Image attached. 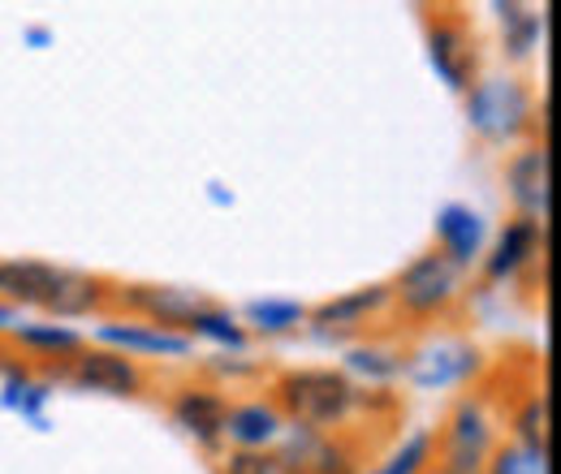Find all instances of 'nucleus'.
Listing matches in <instances>:
<instances>
[{
	"label": "nucleus",
	"instance_id": "nucleus-1",
	"mask_svg": "<svg viewBox=\"0 0 561 474\" xmlns=\"http://www.w3.org/2000/svg\"><path fill=\"white\" fill-rule=\"evenodd\" d=\"M277 397H280V414L294 418L302 431H329L337 427L354 406V384L333 371V367H302V371H289L280 375L277 384Z\"/></svg>",
	"mask_w": 561,
	"mask_h": 474
},
{
	"label": "nucleus",
	"instance_id": "nucleus-2",
	"mask_svg": "<svg viewBox=\"0 0 561 474\" xmlns=\"http://www.w3.org/2000/svg\"><path fill=\"white\" fill-rule=\"evenodd\" d=\"M467 122L492 142L518 138L531 126V91L514 78H484L467 91Z\"/></svg>",
	"mask_w": 561,
	"mask_h": 474
},
{
	"label": "nucleus",
	"instance_id": "nucleus-3",
	"mask_svg": "<svg viewBox=\"0 0 561 474\" xmlns=\"http://www.w3.org/2000/svg\"><path fill=\"white\" fill-rule=\"evenodd\" d=\"M458 289H462V268L449 264L440 251L420 255L411 268L398 276V285H389V293L398 298V307L407 315H420V320L445 311L458 298Z\"/></svg>",
	"mask_w": 561,
	"mask_h": 474
},
{
	"label": "nucleus",
	"instance_id": "nucleus-4",
	"mask_svg": "<svg viewBox=\"0 0 561 474\" xmlns=\"http://www.w3.org/2000/svg\"><path fill=\"white\" fill-rule=\"evenodd\" d=\"M492 423L480 402H462L445 431V462L440 474H484L492 458Z\"/></svg>",
	"mask_w": 561,
	"mask_h": 474
},
{
	"label": "nucleus",
	"instance_id": "nucleus-5",
	"mask_svg": "<svg viewBox=\"0 0 561 474\" xmlns=\"http://www.w3.org/2000/svg\"><path fill=\"white\" fill-rule=\"evenodd\" d=\"M122 307L139 311L151 320V328H191V320L199 311H208L211 302L199 289H173V285H126L122 289Z\"/></svg>",
	"mask_w": 561,
	"mask_h": 474
},
{
	"label": "nucleus",
	"instance_id": "nucleus-6",
	"mask_svg": "<svg viewBox=\"0 0 561 474\" xmlns=\"http://www.w3.org/2000/svg\"><path fill=\"white\" fill-rule=\"evenodd\" d=\"M505 186L518 211L536 224L549 220L553 211V173H549V147H527L505 164Z\"/></svg>",
	"mask_w": 561,
	"mask_h": 474
},
{
	"label": "nucleus",
	"instance_id": "nucleus-7",
	"mask_svg": "<svg viewBox=\"0 0 561 474\" xmlns=\"http://www.w3.org/2000/svg\"><path fill=\"white\" fill-rule=\"evenodd\" d=\"M70 380L78 389L91 393H108V397H135L142 393V371L135 358L117 354V349H78L70 367Z\"/></svg>",
	"mask_w": 561,
	"mask_h": 474
},
{
	"label": "nucleus",
	"instance_id": "nucleus-8",
	"mask_svg": "<svg viewBox=\"0 0 561 474\" xmlns=\"http://www.w3.org/2000/svg\"><path fill=\"white\" fill-rule=\"evenodd\" d=\"M427 57H432L436 73H440L454 91L467 95V91L476 86V44H471V35H467L462 22H449V18L432 22V26H427Z\"/></svg>",
	"mask_w": 561,
	"mask_h": 474
},
{
	"label": "nucleus",
	"instance_id": "nucleus-9",
	"mask_svg": "<svg viewBox=\"0 0 561 474\" xmlns=\"http://www.w3.org/2000/svg\"><path fill=\"white\" fill-rule=\"evenodd\" d=\"M436 242H440L436 251L458 268L480 259L484 255V220H480V211H471L467 204L440 207L436 211Z\"/></svg>",
	"mask_w": 561,
	"mask_h": 474
},
{
	"label": "nucleus",
	"instance_id": "nucleus-10",
	"mask_svg": "<svg viewBox=\"0 0 561 474\" xmlns=\"http://www.w3.org/2000/svg\"><path fill=\"white\" fill-rule=\"evenodd\" d=\"M225 418H229V406H225V397L216 389H186L173 402V423L191 440H199L204 449L225 440Z\"/></svg>",
	"mask_w": 561,
	"mask_h": 474
},
{
	"label": "nucleus",
	"instance_id": "nucleus-11",
	"mask_svg": "<svg viewBox=\"0 0 561 474\" xmlns=\"http://www.w3.org/2000/svg\"><path fill=\"white\" fill-rule=\"evenodd\" d=\"M540 242H545V224H536V220H527V216L510 220V224L501 229L496 246H492L489 264H484V276H489V280H505V276H514L518 268H527V264L540 255Z\"/></svg>",
	"mask_w": 561,
	"mask_h": 474
},
{
	"label": "nucleus",
	"instance_id": "nucleus-12",
	"mask_svg": "<svg viewBox=\"0 0 561 474\" xmlns=\"http://www.w3.org/2000/svg\"><path fill=\"white\" fill-rule=\"evenodd\" d=\"M280 431H285V414L273 402L233 406L229 418H225V440H233L247 453H264L273 440H280Z\"/></svg>",
	"mask_w": 561,
	"mask_h": 474
},
{
	"label": "nucleus",
	"instance_id": "nucleus-13",
	"mask_svg": "<svg viewBox=\"0 0 561 474\" xmlns=\"http://www.w3.org/2000/svg\"><path fill=\"white\" fill-rule=\"evenodd\" d=\"M389 285H367V289H354V293H342L316 311H307V320L320 328V333H342V328H358L367 324V315H376L385 302H389Z\"/></svg>",
	"mask_w": 561,
	"mask_h": 474
},
{
	"label": "nucleus",
	"instance_id": "nucleus-14",
	"mask_svg": "<svg viewBox=\"0 0 561 474\" xmlns=\"http://www.w3.org/2000/svg\"><path fill=\"white\" fill-rule=\"evenodd\" d=\"M100 302H104V280H100V276L57 268L53 289H48V298H44V311L57 315V320H78V315L95 311Z\"/></svg>",
	"mask_w": 561,
	"mask_h": 474
},
{
	"label": "nucleus",
	"instance_id": "nucleus-15",
	"mask_svg": "<svg viewBox=\"0 0 561 474\" xmlns=\"http://www.w3.org/2000/svg\"><path fill=\"white\" fill-rule=\"evenodd\" d=\"M476 371V349L462 345V340H445V345H432L427 354L415 358V384L420 389H445V384H458Z\"/></svg>",
	"mask_w": 561,
	"mask_h": 474
},
{
	"label": "nucleus",
	"instance_id": "nucleus-16",
	"mask_svg": "<svg viewBox=\"0 0 561 474\" xmlns=\"http://www.w3.org/2000/svg\"><path fill=\"white\" fill-rule=\"evenodd\" d=\"M57 264H39V259H0V293L18 307H44L48 289H53Z\"/></svg>",
	"mask_w": 561,
	"mask_h": 474
},
{
	"label": "nucleus",
	"instance_id": "nucleus-17",
	"mask_svg": "<svg viewBox=\"0 0 561 474\" xmlns=\"http://www.w3.org/2000/svg\"><path fill=\"white\" fill-rule=\"evenodd\" d=\"M100 340L117 345L126 358H130V354H169V358L191 354V337L164 333V328H147V324H104V328H100Z\"/></svg>",
	"mask_w": 561,
	"mask_h": 474
},
{
	"label": "nucleus",
	"instance_id": "nucleus-18",
	"mask_svg": "<svg viewBox=\"0 0 561 474\" xmlns=\"http://www.w3.org/2000/svg\"><path fill=\"white\" fill-rule=\"evenodd\" d=\"M514 427H518V444L523 449L549 453V444H553V406H549V397L545 393L527 397L523 409H518V418H514Z\"/></svg>",
	"mask_w": 561,
	"mask_h": 474
},
{
	"label": "nucleus",
	"instance_id": "nucleus-19",
	"mask_svg": "<svg viewBox=\"0 0 561 474\" xmlns=\"http://www.w3.org/2000/svg\"><path fill=\"white\" fill-rule=\"evenodd\" d=\"M496 13H501V26H505L510 57H527L540 44V31H545L540 13H531L527 4H496Z\"/></svg>",
	"mask_w": 561,
	"mask_h": 474
},
{
	"label": "nucleus",
	"instance_id": "nucleus-20",
	"mask_svg": "<svg viewBox=\"0 0 561 474\" xmlns=\"http://www.w3.org/2000/svg\"><path fill=\"white\" fill-rule=\"evenodd\" d=\"M247 320L255 333H289L307 320V307L302 302H277V298H264V302H251L247 307Z\"/></svg>",
	"mask_w": 561,
	"mask_h": 474
},
{
	"label": "nucleus",
	"instance_id": "nucleus-21",
	"mask_svg": "<svg viewBox=\"0 0 561 474\" xmlns=\"http://www.w3.org/2000/svg\"><path fill=\"white\" fill-rule=\"evenodd\" d=\"M0 402H4L9 409H18L22 418H31L35 427H48V423H44V402H48V389H44V384H35V380L9 371V380H4V397H0Z\"/></svg>",
	"mask_w": 561,
	"mask_h": 474
},
{
	"label": "nucleus",
	"instance_id": "nucleus-22",
	"mask_svg": "<svg viewBox=\"0 0 561 474\" xmlns=\"http://www.w3.org/2000/svg\"><path fill=\"white\" fill-rule=\"evenodd\" d=\"M186 333H195V337H208L216 340V345H229V349H247V333H242V324L229 315V311H216V307H208V311H199L195 320H191V328Z\"/></svg>",
	"mask_w": 561,
	"mask_h": 474
},
{
	"label": "nucleus",
	"instance_id": "nucleus-23",
	"mask_svg": "<svg viewBox=\"0 0 561 474\" xmlns=\"http://www.w3.org/2000/svg\"><path fill=\"white\" fill-rule=\"evenodd\" d=\"M489 474H549V453H536V449H523V444H501L492 449Z\"/></svg>",
	"mask_w": 561,
	"mask_h": 474
},
{
	"label": "nucleus",
	"instance_id": "nucleus-24",
	"mask_svg": "<svg viewBox=\"0 0 561 474\" xmlns=\"http://www.w3.org/2000/svg\"><path fill=\"white\" fill-rule=\"evenodd\" d=\"M427 462H432V436H427V431H415V436H407V440L393 449V458H389L385 466H376L371 474H420Z\"/></svg>",
	"mask_w": 561,
	"mask_h": 474
},
{
	"label": "nucleus",
	"instance_id": "nucleus-25",
	"mask_svg": "<svg viewBox=\"0 0 561 474\" xmlns=\"http://www.w3.org/2000/svg\"><path fill=\"white\" fill-rule=\"evenodd\" d=\"M18 340L31 349H44V354H78L82 349V337L61 324H26V328H18Z\"/></svg>",
	"mask_w": 561,
	"mask_h": 474
},
{
	"label": "nucleus",
	"instance_id": "nucleus-26",
	"mask_svg": "<svg viewBox=\"0 0 561 474\" xmlns=\"http://www.w3.org/2000/svg\"><path fill=\"white\" fill-rule=\"evenodd\" d=\"M346 367L371 375V380H393V375H402V358L389 354V349H351Z\"/></svg>",
	"mask_w": 561,
	"mask_h": 474
},
{
	"label": "nucleus",
	"instance_id": "nucleus-27",
	"mask_svg": "<svg viewBox=\"0 0 561 474\" xmlns=\"http://www.w3.org/2000/svg\"><path fill=\"white\" fill-rule=\"evenodd\" d=\"M220 474H280V466L273 453H247V449H238V453H229V462H225Z\"/></svg>",
	"mask_w": 561,
	"mask_h": 474
},
{
	"label": "nucleus",
	"instance_id": "nucleus-28",
	"mask_svg": "<svg viewBox=\"0 0 561 474\" xmlns=\"http://www.w3.org/2000/svg\"><path fill=\"white\" fill-rule=\"evenodd\" d=\"M26 44H31V48H44V44H53V35H48L44 26H31V31H26Z\"/></svg>",
	"mask_w": 561,
	"mask_h": 474
},
{
	"label": "nucleus",
	"instance_id": "nucleus-29",
	"mask_svg": "<svg viewBox=\"0 0 561 474\" xmlns=\"http://www.w3.org/2000/svg\"><path fill=\"white\" fill-rule=\"evenodd\" d=\"M13 324V307H0V328H9Z\"/></svg>",
	"mask_w": 561,
	"mask_h": 474
},
{
	"label": "nucleus",
	"instance_id": "nucleus-30",
	"mask_svg": "<svg viewBox=\"0 0 561 474\" xmlns=\"http://www.w3.org/2000/svg\"><path fill=\"white\" fill-rule=\"evenodd\" d=\"M0 362H4V349H0Z\"/></svg>",
	"mask_w": 561,
	"mask_h": 474
},
{
	"label": "nucleus",
	"instance_id": "nucleus-31",
	"mask_svg": "<svg viewBox=\"0 0 561 474\" xmlns=\"http://www.w3.org/2000/svg\"><path fill=\"white\" fill-rule=\"evenodd\" d=\"M280 474H285V471H280Z\"/></svg>",
	"mask_w": 561,
	"mask_h": 474
}]
</instances>
